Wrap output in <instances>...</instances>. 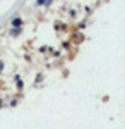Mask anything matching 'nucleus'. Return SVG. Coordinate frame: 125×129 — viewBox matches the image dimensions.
Wrapping results in <instances>:
<instances>
[{
  "mask_svg": "<svg viewBox=\"0 0 125 129\" xmlns=\"http://www.w3.org/2000/svg\"><path fill=\"white\" fill-rule=\"evenodd\" d=\"M17 103H19V102H17V98H14V100H12V102H10V107H16Z\"/></svg>",
  "mask_w": 125,
  "mask_h": 129,
  "instance_id": "1a4fd4ad",
  "label": "nucleus"
},
{
  "mask_svg": "<svg viewBox=\"0 0 125 129\" xmlns=\"http://www.w3.org/2000/svg\"><path fill=\"white\" fill-rule=\"evenodd\" d=\"M16 81H17V89H19V91H21V89L24 88V83H22V81H21V79H16Z\"/></svg>",
  "mask_w": 125,
  "mask_h": 129,
  "instance_id": "423d86ee",
  "label": "nucleus"
},
{
  "mask_svg": "<svg viewBox=\"0 0 125 129\" xmlns=\"http://www.w3.org/2000/svg\"><path fill=\"white\" fill-rule=\"evenodd\" d=\"M10 26H14V28H17V26H24V22H22V19H21V17H17V16H16L14 19L10 21Z\"/></svg>",
  "mask_w": 125,
  "mask_h": 129,
  "instance_id": "f03ea898",
  "label": "nucleus"
},
{
  "mask_svg": "<svg viewBox=\"0 0 125 129\" xmlns=\"http://www.w3.org/2000/svg\"><path fill=\"white\" fill-rule=\"evenodd\" d=\"M53 4V0H45V7H50Z\"/></svg>",
  "mask_w": 125,
  "mask_h": 129,
  "instance_id": "9d476101",
  "label": "nucleus"
},
{
  "mask_svg": "<svg viewBox=\"0 0 125 129\" xmlns=\"http://www.w3.org/2000/svg\"><path fill=\"white\" fill-rule=\"evenodd\" d=\"M86 24H87L86 21H82V22L79 24V28H77V29H79V31H81V29H84V28H86Z\"/></svg>",
  "mask_w": 125,
  "mask_h": 129,
  "instance_id": "0eeeda50",
  "label": "nucleus"
},
{
  "mask_svg": "<svg viewBox=\"0 0 125 129\" xmlns=\"http://www.w3.org/2000/svg\"><path fill=\"white\" fill-rule=\"evenodd\" d=\"M2 107H4V100L0 98V109H2Z\"/></svg>",
  "mask_w": 125,
  "mask_h": 129,
  "instance_id": "9b49d317",
  "label": "nucleus"
},
{
  "mask_svg": "<svg viewBox=\"0 0 125 129\" xmlns=\"http://www.w3.org/2000/svg\"><path fill=\"white\" fill-rule=\"evenodd\" d=\"M4 69H5V64H4V60L0 59V74L4 72Z\"/></svg>",
  "mask_w": 125,
  "mask_h": 129,
  "instance_id": "6e6552de",
  "label": "nucleus"
},
{
  "mask_svg": "<svg viewBox=\"0 0 125 129\" xmlns=\"http://www.w3.org/2000/svg\"><path fill=\"white\" fill-rule=\"evenodd\" d=\"M55 29H64V31H67L69 28H67V24H62V22H57V24H55Z\"/></svg>",
  "mask_w": 125,
  "mask_h": 129,
  "instance_id": "7ed1b4c3",
  "label": "nucleus"
},
{
  "mask_svg": "<svg viewBox=\"0 0 125 129\" xmlns=\"http://www.w3.org/2000/svg\"><path fill=\"white\" fill-rule=\"evenodd\" d=\"M34 5H36V7H43V5H45V0H36Z\"/></svg>",
  "mask_w": 125,
  "mask_h": 129,
  "instance_id": "39448f33",
  "label": "nucleus"
},
{
  "mask_svg": "<svg viewBox=\"0 0 125 129\" xmlns=\"http://www.w3.org/2000/svg\"><path fill=\"white\" fill-rule=\"evenodd\" d=\"M21 33H22V26H17V28H10L9 29V35L12 36V38H17V36H21Z\"/></svg>",
  "mask_w": 125,
  "mask_h": 129,
  "instance_id": "f257e3e1",
  "label": "nucleus"
},
{
  "mask_svg": "<svg viewBox=\"0 0 125 129\" xmlns=\"http://www.w3.org/2000/svg\"><path fill=\"white\" fill-rule=\"evenodd\" d=\"M69 16H70V19H76V16H77V10L70 9V10H69Z\"/></svg>",
  "mask_w": 125,
  "mask_h": 129,
  "instance_id": "20e7f679",
  "label": "nucleus"
}]
</instances>
